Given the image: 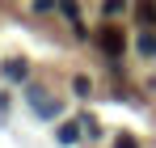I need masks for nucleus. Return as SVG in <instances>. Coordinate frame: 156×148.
Here are the masks:
<instances>
[{
    "label": "nucleus",
    "instance_id": "1",
    "mask_svg": "<svg viewBox=\"0 0 156 148\" xmlns=\"http://www.w3.org/2000/svg\"><path fill=\"white\" fill-rule=\"evenodd\" d=\"M97 43H101V51L110 55V59H118V55L127 51V34H122L118 25H105L101 34H97Z\"/></svg>",
    "mask_w": 156,
    "mask_h": 148
},
{
    "label": "nucleus",
    "instance_id": "2",
    "mask_svg": "<svg viewBox=\"0 0 156 148\" xmlns=\"http://www.w3.org/2000/svg\"><path fill=\"white\" fill-rule=\"evenodd\" d=\"M135 17L148 21V25H156V0H139V4H135Z\"/></svg>",
    "mask_w": 156,
    "mask_h": 148
},
{
    "label": "nucleus",
    "instance_id": "3",
    "mask_svg": "<svg viewBox=\"0 0 156 148\" xmlns=\"http://www.w3.org/2000/svg\"><path fill=\"white\" fill-rule=\"evenodd\" d=\"M80 140V123H63L59 127V144H76Z\"/></svg>",
    "mask_w": 156,
    "mask_h": 148
},
{
    "label": "nucleus",
    "instance_id": "4",
    "mask_svg": "<svg viewBox=\"0 0 156 148\" xmlns=\"http://www.w3.org/2000/svg\"><path fill=\"white\" fill-rule=\"evenodd\" d=\"M139 51H144V55H156V34H152V30L139 34Z\"/></svg>",
    "mask_w": 156,
    "mask_h": 148
},
{
    "label": "nucleus",
    "instance_id": "5",
    "mask_svg": "<svg viewBox=\"0 0 156 148\" xmlns=\"http://www.w3.org/2000/svg\"><path fill=\"white\" fill-rule=\"evenodd\" d=\"M101 9H105V17H118L122 13V0H101Z\"/></svg>",
    "mask_w": 156,
    "mask_h": 148
},
{
    "label": "nucleus",
    "instance_id": "6",
    "mask_svg": "<svg viewBox=\"0 0 156 148\" xmlns=\"http://www.w3.org/2000/svg\"><path fill=\"white\" fill-rule=\"evenodd\" d=\"M114 148H139V144H135V135H131V131H122V135L114 140Z\"/></svg>",
    "mask_w": 156,
    "mask_h": 148
},
{
    "label": "nucleus",
    "instance_id": "7",
    "mask_svg": "<svg viewBox=\"0 0 156 148\" xmlns=\"http://www.w3.org/2000/svg\"><path fill=\"white\" fill-rule=\"evenodd\" d=\"M63 13H68L72 21H80V4H76V0H63Z\"/></svg>",
    "mask_w": 156,
    "mask_h": 148
},
{
    "label": "nucleus",
    "instance_id": "8",
    "mask_svg": "<svg viewBox=\"0 0 156 148\" xmlns=\"http://www.w3.org/2000/svg\"><path fill=\"white\" fill-rule=\"evenodd\" d=\"M9 76H13V80H21V76H26V64H21V59H13V64H9Z\"/></svg>",
    "mask_w": 156,
    "mask_h": 148
}]
</instances>
